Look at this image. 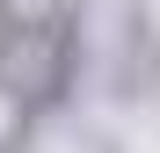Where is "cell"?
Masks as SVG:
<instances>
[]
</instances>
